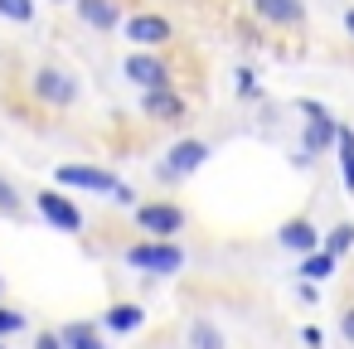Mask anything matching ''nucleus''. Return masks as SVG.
<instances>
[{
  "mask_svg": "<svg viewBox=\"0 0 354 349\" xmlns=\"http://www.w3.org/2000/svg\"><path fill=\"white\" fill-rule=\"evenodd\" d=\"M296 107L306 112V136H301V155H296V165H310L320 151H330V146L339 141V122L330 117V107H320V102H310V97H301Z\"/></svg>",
  "mask_w": 354,
  "mask_h": 349,
  "instance_id": "nucleus-1",
  "label": "nucleus"
},
{
  "mask_svg": "<svg viewBox=\"0 0 354 349\" xmlns=\"http://www.w3.org/2000/svg\"><path fill=\"white\" fill-rule=\"evenodd\" d=\"M127 267L136 272H151V276H175L185 267V247L180 243H156V238H141L127 247Z\"/></svg>",
  "mask_w": 354,
  "mask_h": 349,
  "instance_id": "nucleus-2",
  "label": "nucleus"
},
{
  "mask_svg": "<svg viewBox=\"0 0 354 349\" xmlns=\"http://www.w3.org/2000/svg\"><path fill=\"white\" fill-rule=\"evenodd\" d=\"M136 223L146 238L156 243H175V233L185 228V209L170 204V199H156V204H136Z\"/></svg>",
  "mask_w": 354,
  "mask_h": 349,
  "instance_id": "nucleus-3",
  "label": "nucleus"
},
{
  "mask_svg": "<svg viewBox=\"0 0 354 349\" xmlns=\"http://www.w3.org/2000/svg\"><path fill=\"white\" fill-rule=\"evenodd\" d=\"M35 209H39V218H44L49 228H59V233H83V209H78L64 189H35Z\"/></svg>",
  "mask_w": 354,
  "mask_h": 349,
  "instance_id": "nucleus-4",
  "label": "nucleus"
},
{
  "mask_svg": "<svg viewBox=\"0 0 354 349\" xmlns=\"http://www.w3.org/2000/svg\"><path fill=\"white\" fill-rule=\"evenodd\" d=\"M122 73H127L141 93H160V88H170V64L156 59V54H146V49H131L127 64H122Z\"/></svg>",
  "mask_w": 354,
  "mask_h": 349,
  "instance_id": "nucleus-5",
  "label": "nucleus"
},
{
  "mask_svg": "<svg viewBox=\"0 0 354 349\" xmlns=\"http://www.w3.org/2000/svg\"><path fill=\"white\" fill-rule=\"evenodd\" d=\"M30 88H35V97L39 102H49V107H73L78 102V78L73 73H64V68H39L35 78H30Z\"/></svg>",
  "mask_w": 354,
  "mask_h": 349,
  "instance_id": "nucleus-6",
  "label": "nucleus"
},
{
  "mask_svg": "<svg viewBox=\"0 0 354 349\" xmlns=\"http://www.w3.org/2000/svg\"><path fill=\"white\" fill-rule=\"evenodd\" d=\"M54 180L64 189H88V194H117L122 189V180L112 170H97V165H59Z\"/></svg>",
  "mask_w": 354,
  "mask_h": 349,
  "instance_id": "nucleus-7",
  "label": "nucleus"
},
{
  "mask_svg": "<svg viewBox=\"0 0 354 349\" xmlns=\"http://www.w3.org/2000/svg\"><path fill=\"white\" fill-rule=\"evenodd\" d=\"M122 30H127V39H131L136 49H146V54L175 39V30H170V20H165V15H151V10H141V15H131V20H127Z\"/></svg>",
  "mask_w": 354,
  "mask_h": 349,
  "instance_id": "nucleus-8",
  "label": "nucleus"
},
{
  "mask_svg": "<svg viewBox=\"0 0 354 349\" xmlns=\"http://www.w3.org/2000/svg\"><path fill=\"white\" fill-rule=\"evenodd\" d=\"M204 160H209V141H175L170 155H165V165H160V180H185Z\"/></svg>",
  "mask_w": 354,
  "mask_h": 349,
  "instance_id": "nucleus-9",
  "label": "nucleus"
},
{
  "mask_svg": "<svg viewBox=\"0 0 354 349\" xmlns=\"http://www.w3.org/2000/svg\"><path fill=\"white\" fill-rule=\"evenodd\" d=\"M277 243H281L286 252H301V257L320 252V233H315V223H310V218H286V223L277 228Z\"/></svg>",
  "mask_w": 354,
  "mask_h": 349,
  "instance_id": "nucleus-10",
  "label": "nucleus"
},
{
  "mask_svg": "<svg viewBox=\"0 0 354 349\" xmlns=\"http://www.w3.org/2000/svg\"><path fill=\"white\" fill-rule=\"evenodd\" d=\"M73 10H78V20L88 30H102V35H112L122 25V6H117V0H73Z\"/></svg>",
  "mask_w": 354,
  "mask_h": 349,
  "instance_id": "nucleus-11",
  "label": "nucleus"
},
{
  "mask_svg": "<svg viewBox=\"0 0 354 349\" xmlns=\"http://www.w3.org/2000/svg\"><path fill=\"white\" fill-rule=\"evenodd\" d=\"M252 10H257V20L281 25V30H296V25L306 20V6H301V0H252Z\"/></svg>",
  "mask_w": 354,
  "mask_h": 349,
  "instance_id": "nucleus-12",
  "label": "nucleus"
},
{
  "mask_svg": "<svg viewBox=\"0 0 354 349\" xmlns=\"http://www.w3.org/2000/svg\"><path fill=\"white\" fill-rule=\"evenodd\" d=\"M141 112L151 122H180L185 117V97L175 88H160V93H141Z\"/></svg>",
  "mask_w": 354,
  "mask_h": 349,
  "instance_id": "nucleus-13",
  "label": "nucleus"
},
{
  "mask_svg": "<svg viewBox=\"0 0 354 349\" xmlns=\"http://www.w3.org/2000/svg\"><path fill=\"white\" fill-rule=\"evenodd\" d=\"M59 339H64V349H107L102 325H93V320H68L59 330Z\"/></svg>",
  "mask_w": 354,
  "mask_h": 349,
  "instance_id": "nucleus-14",
  "label": "nucleus"
},
{
  "mask_svg": "<svg viewBox=\"0 0 354 349\" xmlns=\"http://www.w3.org/2000/svg\"><path fill=\"white\" fill-rule=\"evenodd\" d=\"M102 325H107L112 334H131V330L146 325V310H141L136 301H122V305H112V310L102 315Z\"/></svg>",
  "mask_w": 354,
  "mask_h": 349,
  "instance_id": "nucleus-15",
  "label": "nucleus"
},
{
  "mask_svg": "<svg viewBox=\"0 0 354 349\" xmlns=\"http://www.w3.org/2000/svg\"><path fill=\"white\" fill-rule=\"evenodd\" d=\"M189 349H228V344H223V330L199 315V320H189Z\"/></svg>",
  "mask_w": 354,
  "mask_h": 349,
  "instance_id": "nucleus-16",
  "label": "nucleus"
},
{
  "mask_svg": "<svg viewBox=\"0 0 354 349\" xmlns=\"http://www.w3.org/2000/svg\"><path fill=\"white\" fill-rule=\"evenodd\" d=\"M335 155H339V180H344V189L354 194V131H349V126H339Z\"/></svg>",
  "mask_w": 354,
  "mask_h": 349,
  "instance_id": "nucleus-17",
  "label": "nucleus"
},
{
  "mask_svg": "<svg viewBox=\"0 0 354 349\" xmlns=\"http://www.w3.org/2000/svg\"><path fill=\"white\" fill-rule=\"evenodd\" d=\"M330 272H335V257H330L325 247H320V252H310V257H301V281H310V286H315V281H325Z\"/></svg>",
  "mask_w": 354,
  "mask_h": 349,
  "instance_id": "nucleus-18",
  "label": "nucleus"
},
{
  "mask_svg": "<svg viewBox=\"0 0 354 349\" xmlns=\"http://www.w3.org/2000/svg\"><path fill=\"white\" fill-rule=\"evenodd\" d=\"M349 247H354V223H335V228L325 233V252H330V257L339 262V257H344Z\"/></svg>",
  "mask_w": 354,
  "mask_h": 349,
  "instance_id": "nucleus-19",
  "label": "nucleus"
},
{
  "mask_svg": "<svg viewBox=\"0 0 354 349\" xmlns=\"http://www.w3.org/2000/svg\"><path fill=\"white\" fill-rule=\"evenodd\" d=\"M0 20L30 25V20H35V0H0Z\"/></svg>",
  "mask_w": 354,
  "mask_h": 349,
  "instance_id": "nucleus-20",
  "label": "nucleus"
},
{
  "mask_svg": "<svg viewBox=\"0 0 354 349\" xmlns=\"http://www.w3.org/2000/svg\"><path fill=\"white\" fill-rule=\"evenodd\" d=\"M0 214H6V218H20V214H25V204H20V189H15L6 175H0Z\"/></svg>",
  "mask_w": 354,
  "mask_h": 349,
  "instance_id": "nucleus-21",
  "label": "nucleus"
},
{
  "mask_svg": "<svg viewBox=\"0 0 354 349\" xmlns=\"http://www.w3.org/2000/svg\"><path fill=\"white\" fill-rule=\"evenodd\" d=\"M15 330H25V315H20V310H6V305H0V339H6V334H15Z\"/></svg>",
  "mask_w": 354,
  "mask_h": 349,
  "instance_id": "nucleus-22",
  "label": "nucleus"
},
{
  "mask_svg": "<svg viewBox=\"0 0 354 349\" xmlns=\"http://www.w3.org/2000/svg\"><path fill=\"white\" fill-rule=\"evenodd\" d=\"M238 93L243 97H257V73L252 68H238Z\"/></svg>",
  "mask_w": 354,
  "mask_h": 349,
  "instance_id": "nucleus-23",
  "label": "nucleus"
},
{
  "mask_svg": "<svg viewBox=\"0 0 354 349\" xmlns=\"http://www.w3.org/2000/svg\"><path fill=\"white\" fill-rule=\"evenodd\" d=\"M301 339H306L310 349H325V330H320V325H306V330H301Z\"/></svg>",
  "mask_w": 354,
  "mask_h": 349,
  "instance_id": "nucleus-24",
  "label": "nucleus"
},
{
  "mask_svg": "<svg viewBox=\"0 0 354 349\" xmlns=\"http://www.w3.org/2000/svg\"><path fill=\"white\" fill-rule=\"evenodd\" d=\"M35 349H64L59 330H44V334H35Z\"/></svg>",
  "mask_w": 354,
  "mask_h": 349,
  "instance_id": "nucleus-25",
  "label": "nucleus"
},
{
  "mask_svg": "<svg viewBox=\"0 0 354 349\" xmlns=\"http://www.w3.org/2000/svg\"><path fill=\"white\" fill-rule=\"evenodd\" d=\"M339 334H344V339H349V344H354V305H349V310H344V315H339Z\"/></svg>",
  "mask_w": 354,
  "mask_h": 349,
  "instance_id": "nucleus-26",
  "label": "nucleus"
},
{
  "mask_svg": "<svg viewBox=\"0 0 354 349\" xmlns=\"http://www.w3.org/2000/svg\"><path fill=\"white\" fill-rule=\"evenodd\" d=\"M112 199H117V204H127V209H131V204H136V189H131V185H122V189H117V194H112Z\"/></svg>",
  "mask_w": 354,
  "mask_h": 349,
  "instance_id": "nucleus-27",
  "label": "nucleus"
},
{
  "mask_svg": "<svg viewBox=\"0 0 354 349\" xmlns=\"http://www.w3.org/2000/svg\"><path fill=\"white\" fill-rule=\"evenodd\" d=\"M344 30H349V35H354V10H344Z\"/></svg>",
  "mask_w": 354,
  "mask_h": 349,
  "instance_id": "nucleus-28",
  "label": "nucleus"
},
{
  "mask_svg": "<svg viewBox=\"0 0 354 349\" xmlns=\"http://www.w3.org/2000/svg\"><path fill=\"white\" fill-rule=\"evenodd\" d=\"M54 6H68V0H54Z\"/></svg>",
  "mask_w": 354,
  "mask_h": 349,
  "instance_id": "nucleus-29",
  "label": "nucleus"
},
{
  "mask_svg": "<svg viewBox=\"0 0 354 349\" xmlns=\"http://www.w3.org/2000/svg\"><path fill=\"white\" fill-rule=\"evenodd\" d=\"M0 349H6V344H0Z\"/></svg>",
  "mask_w": 354,
  "mask_h": 349,
  "instance_id": "nucleus-30",
  "label": "nucleus"
}]
</instances>
